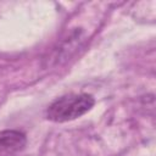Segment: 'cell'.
<instances>
[{
	"instance_id": "obj_1",
	"label": "cell",
	"mask_w": 156,
	"mask_h": 156,
	"mask_svg": "<svg viewBox=\"0 0 156 156\" xmlns=\"http://www.w3.org/2000/svg\"><path fill=\"white\" fill-rule=\"evenodd\" d=\"M95 100L88 94H68L52 101L46 108V118L52 122H67L73 121L94 106Z\"/></svg>"
},
{
	"instance_id": "obj_2",
	"label": "cell",
	"mask_w": 156,
	"mask_h": 156,
	"mask_svg": "<svg viewBox=\"0 0 156 156\" xmlns=\"http://www.w3.org/2000/svg\"><path fill=\"white\" fill-rule=\"evenodd\" d=\"M26 143V135L20 130L0 132V156H13L24 147Z\"/></svg>"
}]
</instances>
